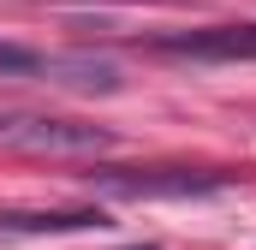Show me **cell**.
<instances>
[{"label":"cell","mask_w":256,"mask_h":250,"mask_svg":"<svg viewBox=\"0 0 256 250\" xmlns=\"http://www.w3.org/2000/svg\"><path fill=\"white\" fill-rule=\"evenodd\" d=\"M0 149L18 155H102L114 149L108 125L60 120V114H36V108H0Z\"/></svg>","instance_id":"cell-1"},{"label":"cell","mask_w":256,"mask_h":250,"mask_svg":"<svg viewBox=\"0 0 256 250\" xmlns=\"http://www.w3.org/2000/svg\"><path fill=\"white\" fill-rule=\"evenodd\" d=\"M84 185L102 190V196L143 202V196H208V190H226V179L220 173H191V167H90Z\"/></svg>","instance_id":"cell-2"},{"label":"cell","mask_w":256,"mask_h":250,"mask_svg":"<svg viewBox=\"0 0 256 250\" xmlns=\"http://www.w3.org/2000/svg\"><path fill=\"white\" fill-rule=\"evenodd\" d=\"M155 54H173V60H256V24H220V30L161 36Z\"/></svg>","instance_id":"cell-3"},{"label":"cell","mask_w":256,"mask_h":250,"mask_svg":"<svg viewBox=\"0 0 256 250\" xmlns=\"http://www.w3.org/2000/svg\"><path fill=\"white\" fill-rule=\"evenodd\" d=\"M114 226L102 208H0V238H36V232H102Z\"/></svg>","instance_id":"cell-4"},{"label":"cell","mask_w":256,"mask_h":250,"mask_svg":"<svg viewBox=\"0 0 256 250\" xmlns=\"http://www.w3.org/2000/svg\"><path fill=\"white\" fill-rule=\"evenodd\" d=\"M42 72H48V54L24 42H0V78H42Z\"/></svg>","instance_id":"cell-5"}]
</instances>
